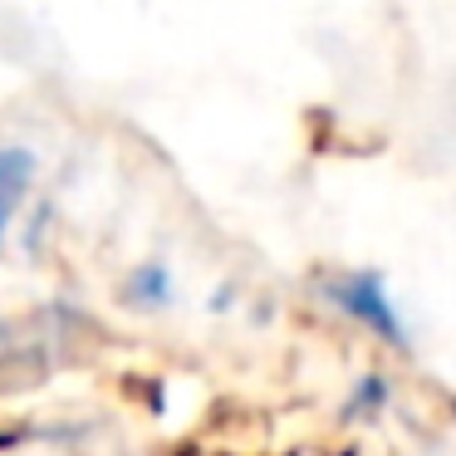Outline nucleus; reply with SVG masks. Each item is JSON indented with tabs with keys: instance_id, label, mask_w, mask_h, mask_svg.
I'll list each match as a JSON object with an SVG mask.
<instances>
[{
	"instance_id": "nucleus-2",
	"label": "nucleus",
	"mask_w": 456,
	"mask_h": 456,
	"mask_svg": "<svg viewBox=\"0 0 456 456\" xmlns=\"http://www.w3.org/2000/svg\"><path fill=\"white\" fill-rule=\"evenodd\" d=\"M329 295H334L338 305H348L358 319H368V324H378L387 338H397V324H393V314L383 309V299H378L373 280H358V285H338V289H329Z\"/></svg>"
},
{
	"instance_id": "nucleus-1",
	"label": "nucleus",
	"mask_w": 456,
	"mask_h": 456,
	"mask_svg": "<svg viewBox=\"0 0 456 456\" xmlns=\"http://www.w3.org/2000/svg\"><path fill=\"white\" fill-rule=\"evenodd\" d=\"M35 172H40V158L20 142H5L0 148V250H5V236H11V221L20 211L25 191L35 187Z\"/></svg>"
},
{
	"instance_id": "nucleus-3",
	"label": "nucleus",
	"mask_w": 456,
	"mask_h": 456,
	"mask_svg": "<svg viewBox=\"0 0 456 456\" xmlns=\"http://www.w3.org/2000/svg\"><path fill=\"white\" fill-rule=\"evenodd\" d=\"M123 299H128V305H142V309L167 305V299H172L167 270H162V265H138V270L128 275V285H123Z\"/></svg>"
}]
</instances>
